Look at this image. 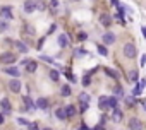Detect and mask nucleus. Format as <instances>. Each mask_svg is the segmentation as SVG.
Returning <instances> with one entry per match:
<instances>
[{
    "instance_id": "nucleus-30",
    "label": "nucleus",
    "mask_w": 146,
    "mask_h": 130,
    "mask_svg": "<svg viewBox=\"0 0 146 130\" xmlns=\"http://www.w3.org/2000/svg\"><path fill=\"white\" fill-rule=\"evenodd\" d=\"M5 28H7V22H0V31H5Z\"/></svg>"
},
{
    "instance_id": "nucleus-35",
    "label": "nucleus",
    "mask_w": 146,
    "mask_h": 130,
    "mask_svg": "<svg viewBox=\"0 0 146 130\" xmlns=\"http://www.w3.org/2000/svg\"><path fill=\"white\" fill-rule=\"evenodd\" d=\"M143 36H144V39H146V28H143Z\"/></svg>"
},
{
    "instance_id": "nucleus-9",
    "label": "nucleus",
    "mask_w": 146,
    "mask_h": 130,
    "mask_svg": "<svg viewBox=\"0 0 146 130\" xmlns=\"http://www.w3.org/2000/svg\"><path fill=\"white\" fill-rule=\"evenodd\" d=\"M100 22H102L105 28H108V26L112 24V17H110L108 14H102V16H100Z\"/></svg>"
},
{
    "instance_id": "nucleus-3",
    "label": "nucleus",
    "mask_w": 146,
    "mask_h": 130,
    "mask_svg": "<svg viewBox=\"0 0 146 130\" xmlns=\"http://www.w3.org/2000/svg\"><path fill=\"white\" fill-rule=\"evenodd\" d=\"M21 87H23V84H21L19 79H11L9 81V89L12 93H21Z\"/></svg>"
},
{
    "instance_id": "nucleus-16",
    "label": "nucleus",
    "mask_w": 146,
    "mask_h": 130,
    "mask_svg": "<svg viewBox=\"0 0 146 130\" xmlns=\"http://www.w3.org/2000/svg\"><path fill=\"white\" fill-rule=\"evenodd\" d=\"M112 120H113V121H120V120H122V111H120L119 108L113 110V113H112Z\"/></svg>"
},
{
    "instance_id": "nucleus-22",
    "label": "nucleus",
    "mask_w": 146,
    "mask_h": 130,
    "mask_svg": "<svg viewBox=\"0 0 146 130\" xmlns=\"http://www.w3.org/2000/svg\"><path fill=\"white\" fill-rule=\"evenodd\" d=\"M60 94H62V96H69V94H70V87H69V86H62Z\"/></svg>"
},
{
    "instance_id": "nucleus-2",
    "label": "nucleus",
    "mask_w": 146,
    "mask_h": 130,
    "mask_svg": "<svg viewBox=\"0 0 146 130\" xmlns=\"http://www.w3.org/2000/svg\"><path fill=\"white\" fill-rule=\"evenodd\" d=\"M136 55H137L136 46H134V45H131V43H127V45L124 46V56H127V58H134Z\"/></svg>"
},
{
    "instance_id": "nucleus-33",
    "label": "nucleus",
    "mask_w": 146,
    "mask_h": 130,
    "mask_svg": "<svg viewBox=\"0 0 146 130\" xmlns=\"http://www.w3.org/2000/svg\"><path fill=\"white\" fill-rule=\"evenodd\" d=\"M144 63H146V55H144V56L141 58V65H144Z\"/></svg>"
},
{
    "instance_id": "nucleus-38",
    "label": "nucleus",
    "mask_w": 146,
    "mask_h": 130,
    "mask_svg": "<svg viewBox=\"0 0 146 130\" xmlns=\"http://www.w3.org/2000/svg\"><path fill=\"white\" fill-rule=\"evenodd\" d=\"M45 130H52V128H45Z\"/></svg>"
},
{
    "instance_id": "nucleus-21",
    "label": "nucleus",
    "mask_w": 146,
    "mask_h": 130,
    "mask_svg": "<svg viewBox=\"0 0 146 130\" xmlns=\"http://www.w3.org/2000/svg\"><path fill=\"white\" fill-rule=\"evenodd\" d=\"M129 81H131V82H136V81H137V72H136V70H131V74H129Z\"/></svg>"
},
{
    "instance_id": "nucleus-11",
    "label": "nucleus",
    "mask_w": 146,
    "mask_h": 130,
    "mask_svg": "<svg viewBox=\"0 0 146 130\" xmlns=\"http://www.w3.org/2000/svg\"><path fill=\"white\" fill-rule=\"evenodd\" d=\"M55 116H57L58 120H67L69 116H67V111H65V106H64V108H58V110L55 111Z\"/></svg>"
},
{
    "instance_id": "nucleus-13",
    "label": "nucleus",
    "mask_w": 146,
    "mask_h": 130,
    "mask_svg": "<svg viewBox=\"0 0 146 130\" xmlns=\"http://www.w3.org/2000/svg\"><path fill=\"white\" fill-rule=\"evenodd\" d=\"M0 16H2L4 19H12V12H11V7H2V11H0Z\"/></svg>"
},
{
    "instance_id": "nucleus-6",
    "label": "nucleus",
    "mask_w": 146,
    "mask_h": 130,
    "mask_svg": "<svg viewBox=\"0 0 146 130\" xmlns=\"http://www.w3.org/2000/svg\"><path fill=\"white\" fill-rule=\"evenodd\" d=\"M0 62L2 63H14L16 62V55L14 53H2L0 55Z\"/></svg>"
},
{
    "instance_id": "nucleus-32",
    "label": "nucleus",
    "mask_w": 146,
    "mask_h": 130,
    "mask_svg": "<svg viewBox=\"0 0 146 130\" xmlns=\"http://www.w3.org/2000/svg\"><path fill=\"white\" fill-rule=\"evenodd\" d=\"M41 58H43V60H45V62H50V63H53V60H52V58H50V56H45V55H43V56H41Z\"/></svg>"
},
{
    "instance_id": "nucleus-15",
    "label": "nucleus",
    "mask_w": 146,
    "mask_h": 130,
    "mask_svg": "<svg viewBox=\"0 0 146 130\" xmlns=\"http://www.w3.org/2000/svg\"><path fill=\"white\" fill-rule=\"evenodd\" d=\"M14 46H16L21 53H28V46H26L24 43H21V41H14Z\"/></svg>"
},
{
    "instance_id": "nucleus-5",
    "label": "nucleus",
    "mask_w": 146,
    "mask_h": 130,
    "mask_svg": "<svg viewBox=\"0 0 146 130\" xmlns=\"http://www.w3.org/2000/svg\"><path fill=\"white\" fill-rule=\"evenodd\" d=\"M36 7H38V2H35V0H26L24 2V12H28V14L35 12Z\"/></svg>"
},
{
    "instance_id": "nucleus-27",
    "label": "nucleus",
    "mask_w": 146,
    "mask_h": 130,
    "mask_svg": "<svg viewBox=\"0 0 146 130\" xmlns=\"http://www.w3.org/2000/svg\"><path fill=\"white\" fill-rule=\"evenodd\" d=\"M17 123H19V125H29V121H28L26 118H17Z\"/></svg>"
},
{
    "instance_id": "nucleus-24",
    "label": "nucleus",
    "mask_w": 146,
    "mask_h": 130,
    "mask_svg": "<svg viewBox=\"0 0 146 130\" xmlns=\"http://www.w3.org/2000/svg\"><path fill=\"white\" fill-rule=\"evenodd\" d=\"M98 51H100V55H103V56L108 55V50H107L105 46H98Z\"/></svg>"
},
{
    "instance_id": "nucleus-36",
    "label": "nucleus",
    "mask_w": 146,
    "mask_h": 130,
    "mask_svg": "<svg viewBox=\"0 0 146 130\" xmlns=\"http://www.w3.org/2000/svg\"><path fill=\"white\" fill-rule=\"evenodd\" d=\"M93 130H103V128H102V127H100V125H98V127H95V128H93Z\"/></svg>"
},
{
    "instance_id": "nucleus-29",
    "label": "nucleus",
    "mask_w": 146,
    "mask_h": 130,
    "mask_svg": "<svg viewBox=\"0 0 146 130\" xmlns=\"http://www.w3.org/2000/svg\"><path fill=\"white\" fill-rule=\"evenodd\" d=\"M28 128H29V130H38V125H36V123H29Z\"/></svg>"
},
{
    "instance_id": "nucleus-20",
    "label": "nucleus",
    "mask_w": 146,
    "mask_h": 130,
    "mask_svg": "<svg viewBox=\"0 0 146 130\" xmlns=\"http://www.w3.org/2000/svg\"><path fill=\"white\" fill-rule=\"evenodd\" d=\"M24 103H26V108H28V110H33V108H35V103H33L28 96H24Z\"/></svg>"
},
{
    "instance_id": "nucleus-19",
    "label": "nucleus",
    "mask_w": 146,
    "mask_h": 130,
    "mask_svg": "<svg viewBox=\"0 0 146 130\" xmlns=\"http://www.w3.org/2000/svg\"><path fill=\"white\" fill-rule=\"evenodd\" d=\"M36 67H38V63H36L35 60H31V62H28L26 70H28V72H35V70H36Z\"/></svg>"
},
{
    "instance_id": "nucleus-26",
    "label": "nucleus",
    "mask_w": 146,
    "mask_h": 130,
    "mask_svg": "<svg viewBox=\"0 0 146 130\" xmlns=\"http://www.w3.org/2000/svg\"><path fill=\"white\" fill-rule=\"evenodd\" d=\"M115 94H117V98H122V94H124L122 87H115Z\"/></svg>"
},
{
    "instance_id": "nucleus-18",
    "label": "nucleus",
    "mask_w": 146,
    "mask_h": 130,
    "mask_svg": "<svg viewBox=\"0 0 146 130\" xmlns=\"http://www.w3.org/2000/svg\"><path fill=\"white\" fill-rule=\"evenodd\" d=\"M58 45H60L62 48H65V46L69 45V39H67L65 34H60V36H58Z\"/></svg>"
},
{
    "instance_id": "nucleus-1",
    "label": "nucleus",
    "mask_w": 146,
    "mask_h": 130,
    "mask_svg": "<svg viewBox=\"0 0 146 130\" xmlns=\"http://www.w3.org/2000/svg\"><path fill=\"white\" fill-rule=\"evenodd\" d=\"M90 94L88 93H81L79 94V104H81V111H86L88 106H90Z\"/></svg>"
},
{
    "instance_id": "nucleus-34",
    "label": "nucleus",
    "mask_w": 146,
    "mask_h": 130,
    "mask_svg": "<svg viewBox=\"0 0 146 130\" xmlns=\"http://www.w3.org/2000/svg\"><path fill=\"white\" fill-rule=\"evenodd\" d=\"M2 123H4V115L0 113V125H2Z\"/></svg>"
},
{
    "instance_id": "nucleus-8",
    "label": "nucleus",
    "mask_w": 146,
    "mask_h": 130,
    "mask_svg": "<svg viewBox=\"0 0 146 130\" xmlns=\"http://www.w3.org/2000/svg\"><path fill=\"white\" fill-rule=\"evenodd\" d=\"M103 43H105V45H113V43H115V34L105 33V34H103Z\"/></svg>"
},
{
    "instance_id": "nucleus-17",
    "label": "nucleus",
    "mask_w": 146,
    "mask_h": 130,
    "mask_svg": "<svg viewBox=\"0 0 146 130\" xmlns=\"http://www.w3.org/2000/svg\"><path fill=\"white\" fill-rule=\"evenodd\" d=\"M65 111H67V116H69V118L74 116V115H76V106H74V104H67V106H65Z\"/></svg>"
},
{
    "instance_id": "nucleus-37",
    "label": "nucleus",
    "mask_w": 146,
    "mask_h": 130,
    "mask_svg": "<svg viewBox=\"0 0 146 130\" xmlns=\"http://www.w3.org/2000/svg\"><path fill=\"white\" fill-rule=\"evenodd\" d=\"M79 130H88V128H86V127H81V128H79Z\"/></svg>"
},
{
    "instance_id": "nucleus-4",
    "label": "nucleus",
    "mask_w": 146,
    "mask_h": 130,
    "mask_svg": "<svg viewBox=\"0 0 146 130\" xmlns=\"http://www.w3.org/2000/svg\"><path fill=\"white\" fill-rule=\"evenodd\" d=\"M129 128L131 130H143V121L139 118H131L129 120Z\"/></svg>"
},
{
    "instance_id": "nucleus-25",
    "label": "nucleus",
    "mask_w": 146,
    "mask_h": 130,
    "mask_svg": "<svg viewBox=\"0 0 146 130\" xmlns=\"http://www.w3.org/2000/svg\"><path fill=\"white\" fill-rule=\"evenodd\" d=\"M105 72H107V74H108L110 77H113V79H117V74H115L113 70H110V69H105Z\"/></svg>"
},
{
    "instance_id": "nucleus-31",
    "label": "nucleus",
    "mask_w": 146,
    "mask_h": 130,
    "mask_svg": "<svg viewBox=\"0 0 146 130\" xmlns=\"http://www.w3.org/2000/svg\"><path fill=\"white\" fill-rule=\"evenodd\" d=\"M78 39H79V41H84V39H86V34H84V33H81V34H79V38H78Z\"/></svg>"
},
{
    "instance_id": "nucleus-28",
    "label": "nucleus",
    "mask_w": 146,
    "mask_h": 130,
    "mask_svg": "<svg viewBox=\"0 0 146 130\" xmlns=\"http://www.w3.org/2000/svg\"><path fill=\"white\" fill-rule=\"evenodd\" d=\"M141 89H143L141 86H136V87H134V91H132V94H134V96H137V94L141 93Z\"/></svg>"
},
{
    "instance_id": "nucleus-14",
    "label": "nucleus",
    "mask_w": 146,
    "mask_h": 130,
    "mask_svg": "<svg viewBox=\"0 0 146 130\" xmlns=\"http://www.w3.org/2000/svg\"><path fill=\"white\" fill-rule=\"evenodd\" d=\"M0 106H2V111H4V113H7V115H9V113H11V110H12V108H11V103H9V99H2Z\"/></svg>"
},
{
    "instance_id": "nucleus-7",
    "label": "nucleus",
    "mask_w": 146,
    "mask_h": 130,
    "mask_svg": "<svg viewBox=\"0 0 146 130\" xmlns=\"http://www.w3.org/2000/svg\"><path fill=\"white\" fill-rule=\"evenodd\" d=\"M98 104H100V108H102V110L110 108V98H108V96H102V98L98 99Z\"/></svg>"
},
{
    "instance_id": "nucleus-12",
    "label": "nucleus",
    "mask_w": 146,
    "mask_h": 130,
    "mask_svg": "<svg viewBox=\"0 0 146 130\" xmlns=\"http://www.w3.org/2000/svg\"><path fill=\"white\" fill-rule=\"evenodd\" d=\"M4 72H5V74H9V76H12V77H19V74H21L16 67H5V69H4Z\"/></svg>"
},
{
    "instance_id": "nucleus-23",
    "label": "nucleus",
    "mask_w": 146,
    "mask_h": 130,
    "mask_svg": "<svg viewBox=\"0 0 146 130\" xmlns=\"http://www.w3.org/2000/svg\"><path fill=\"white\" fill-rule=\"evenodd\" d=\"M50 79L52 81H58V72L57 70H50Z\"/></svg>"
},
{
    "instance_id": "nucleus-10",
    "label": "nucleus",
    "mask_w": 146,
    "mask_h": 130,
    "mask_svg": "<svg viewBox=\"0 0 146 130\" xmlns=\"http://www.w3.org/2000/svg\"><path fill=\"white\" fill-rule=\"evenodd\" d=\"M36 108H40V110H48V99H46V98H40V99L36 101Z\"/></svg>"
}]
</instances>
